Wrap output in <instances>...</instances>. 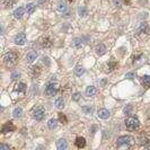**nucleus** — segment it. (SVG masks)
<instances>
[{"instance_id":"obj_1","label":"nucleus","mask_w":150,"mask_h":150,"mask_svg":"<svg viewBox=\"0 0 150 150\" xmlns=\"http://www.w3.org/2000/svg\"><path fill=\"white\" fill-rule=\"evenodd\" d=\"M58 92H59V84L56 81H50L46 85V88H45L46 96H54Z\"/></svg>"},{"instance_id":"obj_2","label":"nucleus","mask_w":150,"mask_h":150,"mask_svg":"<svg viewBox=\"0 0 150 150\" xmlns=\"http://www.w3.org/2000/svg\"><path fill=\"white\" fill-rule=\"evenodd\" d=\"M140 125V122L138 118L135 117H129L125 120V126L128 128V130L130 131H133V130H137Z\"/></svg>"},{"instance_id":"obj_3","label":"nucleus","mask_w":150,"mask_h":150,"mask_svg":"<svg viewBox=\"0 0 150 150\" xmlns=\"http://www.w3.org/2000/svg\"><path fill=\"white\" fill-rule=\"evenodd\" d=\"M4 60H5L7 66H13V64H15L17 61V54L14 52H8V53H6Z\"/></svg>"},{"instance_id":"obj_4","label":"nucleus","mask_w":150,"mask_h":150,"mask_svg":"<svg viewBox=\"0 0 150 150\" xmlns=\"http://www.w3.org/2000/svg\"><path fill=\"white\" fill-rule=\"evenodd\" d=\"M33 115L35 117V120L37 121H42L44 118V115H45V111L43 107H36L33 112Z\"/></svg>"},{"instance_id":"obj_5","label":"nucleus","mask_w":150,"mask_h":150,"mask_svg":"<svg viewBox=\"0 0 150 150\" xmlns=\"http://www.w3.org/2000/svg\"><path fill=\"white\" fill-rule=\"evenodd\" d=\"M132 142V138L129 135H123L118 138V146H129Z\"/></svg>"},{"instance_id":"obj_6","label":"nucleus","mask_w":150,"mask_h":150,"mask_svg":"<svg viewBox=\"0 0 150 150\" xmlns=\"http://www.w3.org/2000/svg\"><path fill=\"white\" fill-rule=\"evenodd\" d=\"M15 130V125L13 124V122H7V123H5L4 125H2V128H1V131H2V133H8V132H11V131H14Z\"/></svg>"},{"instance_id":"obj_7","label":"nucleus","mask_w":150,"mask_h":150,"mask_svg":"<svg viewBox=\"0 0 150 150\" xmlns=\"http://www.w3.org/2000/svg\"><path fill=\"white\" fill-rule=\"evenodd\" d=\"M15 43L18 45H23L26 43V35L24 33H19L15 37Z\"/></svg>"},{"instance_id":"obj_8","label":"nucleus","mask_w":150,"mask_h":150,"mask_svg":"<svg viewBox=\"0 0 150 150\" xmlns=\"http://www.w3.org/2000/svg\"><path fill=\"white\" fill-rule=\"evenodd\" d=\"M36 58H37V53H36L35 51H31V52H28L26 54V60L28 63H32Z\"/></svg>"},{"instance_id":"obj_9","label":"nucleus","mask_w":150,"mask_h":150,"mask_svg":"<svg viewBox=\"0 0 150 150\" xmlns=\"http://www.w3.org/2000/svg\"><path fill=\"white\" fill-rule=\"evenodd\" d=\"M98 116L101 118H103V120H106V118L109 117V111L106 108H101L98 111Z\"/></svg>"},{"instance_id":"obj_10","label":"nucleus","mask_w":150,"mask_h":150,"mask_svg":"<svg viewBox=\"0 0 150 150\" xmlns=\"http://www.w3.org/2000/svg\"><path fill=\"white\" fill-rule=\"evenodd\" d=\"M97 94V89L94 86H89L88 88L86 89V95L89 96V97H94V96Z\"/></svg>"},{"instance_id":"obj_11","label":"nucleus","mask_w":150,"mask_h":150,"mask_svg":"<svg viewBox=\"0 0 150 150\" xmlns=\"http://www.w3.org/2000/svg\"><path fill=\"white\" fill-rule=\"evenodd\" d=\"M67 147H68V145L64 139H60L56 141V148L59 150H64V149H67Z\"/></svg>"},{"instance_id":"obj_12","label":"nucleus","mask_w":150,"mask_h":150,"mask_svg":"<svg viewBox=\"0 0 150 150\" xmlns=\"http://www.w3.org/2000/svg\"><path fill=\"white\" fill-rule=\"evenodd\" d=\"M76 146H77L78 148H84V147L86 146V140H85V138L78 137L77 139H76Z\"/></svg>"},{"instance_id":"obj_13","label":"nucleus","mask_w":150,"mask_h":150,"mask_svg":"<svg viewBox=\"0 0 150 150\" xmlns=\"http://www.w3.org/2000/svg\"><path fill=\"white\" fill-rule=\"evenodd\" d=\"M106 51V47L104 44H98L97 46H96V53H97L98 55H103L104 53H105Z\"/></svg>"},{"instance_id":"obj_14","label":"nucleus","mask_w":150,"mask_h":150,"mask_svg":"<svg viewBox=\"0 0 150 150\" xmlns=\"http://www.w3.org/2000/svg\"><path fill=\"white\" fill-rule=\"evenodd\" d=\"M141 83H142V85L145 87H150V76L148 75H146V76H143V77H141Z\"/></svg>"},{"instance_id":"obj_15","label":"nucleus","mask_w":150,"mask_h":150,"mask_svg":"<svg viewBox=\"0 0 150 150\" xmlns=\"http://www.w3.org/2000/svg\"><path fill=\"white\" fill-rule=\"evenodd\" d=\"M139 31L140 33H149L150 32V28H149V26H148V24L147 23H142V24L140 25V27H139Z\"/></svg>"},{"instance_id":"obj_16","label":"nucleus","mask_w":150,"mask_h":150,"mask_svg":"<svg viewBox=\"0 0 150 150\" xmlns=\"http://www.w3.org/2000/svg\"><path fill=\"white\" fill-rule=\"evenodd\" d=\"M39 44H41L42 47H49V46H51V42L49 41V38H46V37H42L41 39H39Z\"/></svg>"},{"instance_id":"obj_17","label":"nucleus","mask_w":150,"mask_h":150,"mask_svg":"<svg viewBox=\"0 0 150 150\" xmlns=\"http://www.w3.org/2000/svg\"><path fill=\"white\" fill-rule=\"evenodd\" d=\"M23 15H24V8H17V9L14 11V17L15 18H22Z\"/></svg>"},{"instance_id":"obj_18","label":"nucleus","mask_w":150,"mask_h":150,"mask_svg":"<svg viewBox=\"0 0 150 150\" xmlns=\"http://www.w3.org/2000/svg\"><path fill=\"white\" fill-rule=\"evenodd\" d=\"M81 39L80 38H73V41H72V45L76 47V49H80L81 46H83V43H81Z\"/></svg>"},{"instance_id":"obj_19","label":"nucleus","mask_w":150,"mask_h":150,"mask_svg":"<svg viewBox=\"0 0 150 150\" xmlns=\"http://www.w3.org/2000/svg\"><path fill=\"white\" fill-rule=\"evenodd\" d=\"M55 106L58 107V108H63L64 107V99L62 97H59L58 99L55 101Z\"/></svg>"},{"instance_id":"obj_20","label":"nucleus","mask_w":150,"mask_h":150,"mask_svg":"<svg viewBox=\"0 0 150 150\" xmlns=\"http://www.w3.org/2000/svg\"><path fill=\"white\" fill-rule=\"evenodd\" d=\"M16 90L17 92H19V93H25L26 92V85L23 84V83H19L16 86Z\"/></svg>"},{"instance_id":"obj_21","label":"nucleus","mask_w":150,"mask_h":150,"mask_svg":"<svg viewBox=\"0 0 150 150\" xmlns=\"http://www.w3.org/2000/svg\"><path fill=\"white\" fill-rule=\"evenodd\" d=\"M78 14H79V16L85 17L87 15V8L85 7V6H80V7L78 8Z\"/></svg>"},{"instance_id":"obj_22","label":"nucleus","mask_w":150,"mask_h":150,"mask_svg":"<svg viewBox=\"0 0 150 150\" xmlns=\"http://www.w3.org/2000/svg\"><path fill=\"white\" fill-rule=\"evenodd\" d=\"M22 114H23V109L21 108V107H17V108H15L14 109V112H13V116L14 117H21Z\"/></svg>"},{"instance_id":"obj_23","label":"nucleus","mask_w":150,"mask_h":150,"mask_svg":"<svg viewBox=\"0 0 150 150\" xmlns=\"http://www.w3.org/2000/svg\"><path fill=\"white\" fill-rule=\"evenodd\" d=\"M26 11H27V14L32 15L34 11H35V5H34V4H28L26 6Z\"/></svg>"},{"instance_id":"obj_24","label":"nucleus","mask_w":150,"mask_h":150,"mask_svg":"<svg viewBox=\"0 0 150 150\" xmlns=\"http://www.w3.org/2000/svg\"><path fill=\"white\" fill-rule=\"evenodd\" d=\"M84 72H85V69L81 66H77V67L75 68L76 76H81V75H84Z\"/></svg>"},{"instance_id":"obj_25","label":"nucleus","mask_w":150,"mask_h":150,"mask_svg":"<svg viewBox=\"0 0 150 150\" xmlns=\"http://www.w3.org/2000/svg\"><path fill=\"white\" fill-rule=\"evenodd\" d=\"M56 120H54V118H51V120L47 122V126H49V129L51 130H53V129H55L56 128Z\"/></svg>"},{"instance_id":"obj_26","label":"nucleus","mask_w":150,"mask_h":150,"mask_svg":"<svg viewBox=\"0 0 150 150\" xmlns=\"http://www.w3.org/2000/svg\"><path fill=\"white\" fill-rule=\"evenodd\" d=\"M67 9V5H66V1H60V4H59V7H58V10L59 11H64Z\"/></svg>"},{"instance_id":"obj_27","label":"nucleus","mask_w":150,"mask_h":150,"mask_svg":"<svg viewBox=\"0 0 150 150\" xmlns=\"http://www.w3.org/2000/svg\"><path fill=\"white\" fill-rule=\"evenodd\" d=\"M39 72H41V69H39V67H33L32 68V75L35 76V77H37V76L39 75Z\"/></svg>"},{"instance_id":"obj_28","label":"nucleus","mask_w":150,"mask_h":150,"mask_svg":"<svg viewBox=\"0 0 150 150\" xmlns=\"http://www.w3.org/2000/svg\"><path fill=\"white\" fill-rule=\"evenodd\" d=\"M59 120H60V122H62L63 124H66V123L68 122V120H67L66 115H64V114H62V113H59Z\"/></svg>"},{"instance_id":"obj_29","label":"nucleus","mask_w":150,"mask_h":150,"mask_svg":"<svg viewBox=\"0 0 150 150\" xmlns=\"http://www.w3.org/2000/svg\"><path fill=\"white\" fill-rule=\"evenodd\" d=\"M15 1H16V0H5V6L7 8H10V7H13V6H14Z\"/></svg>"},{"instance_id":"obj_30","label":"nucleus","mask_w":150,"mask_h":150,"mask_svg":"<svg viewBox=\"0 0 150 150\" xmlns=\"http://www.w3.org/2000/svg\"><path fill=\"white\" fill-rule=\"evenodd\" d=\"M115 68H116V62H114V61H111V62H109V64H108V70H109V71L114 70Z\"/></svg>"},{"instance_id":"obj_31","label":"nucleus","mask_w":150,"mask_h":150,"mask_svg":"<svg viewBox=\"0 0 150 150\" xmlns=\"http://www.w3.org/2000/svg\"><path fill=\"white\" fill-rule=\"evenodd\" d=\"M83 111L86 113V114H89V113H92L93 108H92V107H89V106H84L83 107Z\"/></svg>"},{"instance_id":"obj_32","label":"nucleus","mask_w":150,"mask_h":150,"mask_svg":"<svg viewBox=\"0 0 150 150\" xmlns=\"http://www.w3.org/2000/svg\"><path fill=\"white\" fill-rule=\"evenodd\" d=\"M131 109H132V106L131 105H128L125 108H124V114L130 115V112H131Z\"/></svg>"},{"instance_id":"obj_33","label":"nucleus","mask_w":150,"mask_h":150,"mask_svg":"<svg viewBox=\"0 0 150 150\" xmlns=\"http://www.w3.org/2000/svg\"><path fill=\"white\" fill-rule=\"evenodd\" d=\"M148 143H149V141L147 138H140V145L146 146V145H148Z\"/></svg>"},{"instance_id":"obj_34","label":"nucleus","mask_w":150,"mask_h":150,"mask_svg":"<svg viewBox=\"0 0 150 150\" xmlns=\"http://www.w3.org/2000/svg\"><path fill=\"white\" fill-rule=\"evenodd\" d=\"M125 78L130 79V80H133V79H134V73H133V72H129V73H126V75H125Z\"/></svg>"},{"instance_id":"obj_35","label":"nucleus","mask_w":150,"mask_h":150,"mask_svg":"<svg viewBox=\"0 0 150 150\" xmlns=\"http://www.w3.org/2000/svg\"><path fill=\"white\" fill-rule=\"evenodd\" d=\"M9 149H10V147L8 145H4V143H2V145L0 146V150H9Z\"/></svg>"},{"instance_id":"obj_36","label":"nucleus","mask_w":150,"mask_h":150,"mask_svg":"<svg viewBox=\"0 0 150 150\" xmlns=\"http://www.w3.org/2000/svg\"><path fill=\"white\" fill-rule=\"evenodd\" d=\"M80 96H81V95L79 94V93H76V94L73 95V97H72V98H73V101H76V102H77V101H79V98H80Z\"/></svg>"},{"instance_id":"obj_37","label":"nucleus","mask_w":150,"mask_h":150,"mask_svg":"<svg viewBox=\"0 0 150 150\" xmlns=\"http://www.w3.org/2000/svg\"><path fill=\"white\" fill-rule=\"evenodd\" d=\"M18 77H19V73L17 72V71L13 72V75H11V79H14V80H15V79H17Z\"/></svg>"},{"instance_id":"obj_38","label":"nucleus","mask_w":150,"mask_h":150,"mask_svg":"<svg viewBox=\"0 0 150 150\" xmlns=\"http://www.w3.org/2000/svg\"><path fill=\"white\" fill-rule=\"evenodd\" d=\"M69 1H70V2H71V1H73V0H69Z\"/></svg>"}]
</instances>
